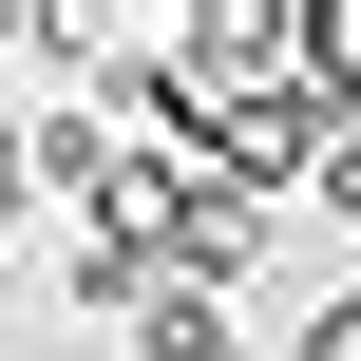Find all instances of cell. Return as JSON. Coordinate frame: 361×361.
<instances>
[{"label":"cell","mask_w":361,"mask_h":361,"mask_svg":"<svg viewBox=\"0 0 361 361\" xmlns=\"http://www.w3.org/2000/svg\"><path fill=\"white\" fill-rule=\"evenodd\" d=\"M0 57H19V76H95L114 19H76V0H0Z\"/></svg>","instance_id":"277c9868"},{"label":"cell","mask_w":361,"mask_h":361,"mask_svg":"<svg viewBox=\"0 0 361 361\" xmlns=\"http://www.w3.org/2000/svg\"><path fill=\"white\" fill-rule=\"evenodd\" d=\"M19 209H38V114L0 95V247H19Z\"/></svg>","instance_id":"8992f818"},{"label":"cell","mask_w":361,"mask_h":361,"mask_svg":"<svg viewBox=\"0 0 361 361\" xmlns=\"http://www.w3.org/2000/svg\"><path fill=\"white\" fill-rule=\"evenodd\" d=\"M133 171H152V152H133L95 95H57V114H38V209H76V247H95V228H133Z\"/></svg>","instance_id":"7a4b0ae2"},{"label":"cell","mask_w":361,"mask_h":361,"mask_svg":"<svg viewBox=\"0 0 361 361\" xmlns=\"http://www.w3.org/2000/svg\"><path fill=\"white\" fill-rule=\"evenodd\" d=\"M114 361H247V324H228L209 286H171V305H152V324H133V343H114Z\"/></svg>","instance_id":"5b68a950"},{"label":"cell","mask_w":361,"mask_h":361,"mask_svg":"<svg viewBox=\"0 0 361 361\" xmlns=\"http://www.w3.org/2000/svg\"><path fill=\"white\" fill-rule=\"evenodd\" d=\"M286 361H361V286H324V305L286 324Z\"/></svg>","instance_id":"52a82bcc"},{"label":"cell","mask_w":361,"mask_h":361,"mask_svg":"<svg viewBox=\"0 0 361 361\" xmlns=\"http://www.w3.org/2000/svg\"><path fill=\"white\" fill-rule=\"evenodd\" d=\"M95 247H152L171 286L247 305V267H267V190H228L209 152H152V171H133V228H95Z\"/></svg>","instance_id":"6da1fadb"},{"label":"cell","mask_w":361,"mask_h":361,"mask_svg":"<svg viewBox=\"0 0 361 361\" xmlns=\"http://www.w3.org/2000/svg\"><path fill=\"white\" fill-rule=\"evenodd\" d=\"M305 209H324V228H361V133H324V171H305Z\"/></svg>","instance_id":"ba28073f"},{"label":"cell","mask_w":361,"mask_h":361,"mask_svg":"<svg viewBox=\"0 0 361 361\" xmlns=\"http://www.w3.org/2000/svg\"><path fill=\"white\" fill-rule=\"evenodd\" d=\"M171 57H190L209 133H228L247 95H286V0H190V19H171Z\"/></svg>","instance_id":"3957f363"}]
</instances>
